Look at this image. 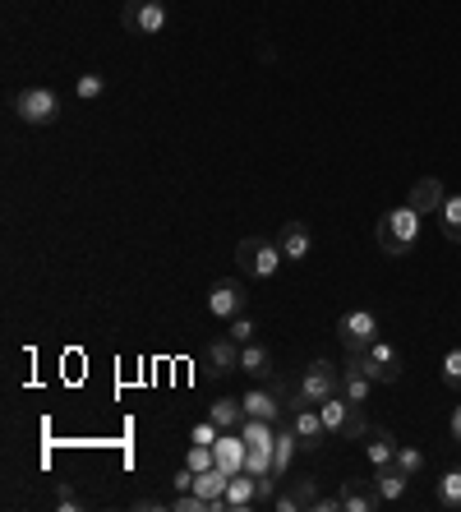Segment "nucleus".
Listing matches in <instances>:
<instances>
[{
    "label": "nucleus",
    "mask_w": 461,
    "mask_h": 512,
    "mask_svg": "<svg viewBox=\"0 0 461 512\" xmlns=\"http://www.w3.org/2000/svg\"><path fill=\"white\" fill-rule=\"evenodd\" d=\"M415 236H420V213H415L411 203L406 208H392V213L379 217V231H374V240H379V250L388 254V259H402V254L415 250Z\"/></svg>",
    "instance_id": "f257e3e1"
},
{
    "label": "nucleus",
    "mask_w": 461,
    "mask_h": 512,
    "mask_svg": "<svg viewBox=\"0 0 461 512\" xmlns=\"http://www.w3.org/2000/svg\"><path fill=\"white\" fill-rule=\"evenodd\" d=\"M236 263L245 268L249 277L268 282V277H277V268L286 263V254H282V245H277V240H268V236H245L236 245Z\"/></svg>",
    "instance_id": "f03ea898"
},
{
    "label": "nucleus",
    "mask_w": 461,
    "mask_h": 512,
    "mask_svg": "<svg viewBox=\"0 0 461 512\" xmlns=\"http://www.w3.org/2000/svg\"><path fill=\"white\" fill-rule=\"evenodd\" d=\"M342 393V370L332 365V360H314L305 370V379H300L296 397H291V406H323L328 397Z\"/></svg>",
    "instance_id": "7ed1b4c3"
},
{
    "label": "nucleus",
    "mask_w": 461,
    "mask_h": 512,
    "mask_svg": "<svg viewBox=\"0 0 461 512\" xmlns=\"http://www.w3.org/2000/svg\"><path fill=\"white\" fill-rule=\"evenodd\" d=\"M60 111H65V107H60L56 88L33 84V88H24V93L14 97V116L24 120V125H37V130H42V125H56Z\"/></svg>",
    "instance_id": "20e7f679"
},
{
    "label": "nucleus",
    "mask_w": 461,
    "mask_h": 512,
    "mask_svg": "<svg viewBox=\"0 0 461 512\" xmlns=\"http://www.w3.org/2000/svg\"><path fill=\"white\" fill-rule=\"evenodd\" d=\"M323 411V425H328V434L332 439H365L369 434V420H365V411L355 402H346L342 393L337 397H328V402L319 406Z\"/></svg>",
    "instance_id": "39448f33"
},
{
    "label": "nucleus",
    "mask_w": 461,
    "mask_h": 512,
    "mask_svg": "<svg viewBox=\"0 0 461 512\" xmlns=\"http://www.w3.org/2000/svg\"><path fill=\"white\" fill-rule=\"evenodd\" d=\"M374 337H379V314L374 310H346L337 319V342L346 346V356H360Z\"/></svg>",
    "instance_id": "423d86ee"
},
{
    "label": "nucleus",
    "mask_w": 461,
    "mask_h": 512,
    "mask_svg": "<svg viewBox=\"0 0 461 512\" xmlns=\"http://www.w3.org/2000/svg\"><path fill=\"white\" fill-rule=\"evenodd\" d=\"M355 360H360V370H365L374 383H397L402 379V356H397V346L383 342V337H374Z\"/></svg>",
    "instance_id": "0eeeda50"
},
{
    "label": "nucleus",
    "mask_w": 461,
    "mask_h": 512,
    "mask_svg": "<svg viewBox=\"0 0 461 512\" xmlns=\"http://www.w3.org/2000/svg\"><path fill=\"white\" fill-rule=\"evenodd\" d=\"M120 24H125V33H134V37L162 33L166 28V0H130L125 14H120Z\"/></svg>",
    "instance_id": "6e6552de"
},
{
    "label": "nucleus",
    "mask_w": 461,
    "mask_h": 512,
    "mask_svg": "<svg viewBox=\"0 0 461 512\" xmlns=\"http://www.w3.org/2000/svg\"><path fill=\"white\" fill-rule=\"evenodd\" d=\"M208 314H213V319H236V314H245V282L222 277V282L208 286Z\"/></svg>",
    "instance_id": "1a4fd4ad"
},
{
    "label": "nucleus",
    "mask_w": 461,
    "mask_h": 512,
    "mask_svg": "<svg viewBox=\"0 0 461 512\" xmlns=\"http://www.w3.org/2000/svg\"><path fill=\"white\" fill-rule=\"evenodd\" d=\"M291 429H296V439H300V448H305V453H319L323 434H328L319 406H296V411H291Z\"/></svg>",
    "instance_id": "9d476101"
},
{
    "label": "nucleus",
    "mask_w": 461,
    "mask_h": 512,
    "mask_svg": "<svg viewBox=\"0 0 461 512\" xmlns=\"http://www.w3.org/2000/svg\"><path fill=\"white\" fill-rule=\"evenodd\" d=\"M213 453H217V466H222L226 476H240V471H245V457H249V443L240 429H222V439L213 443Z\"/></svg>",
    "instance_id": "9b49d317"
},
{
    "label": "nucleus",
    "mask_w": 461,
    "mask_h": 512,
    "mask_svg": "<svg viewBox=\"0 0 461 512\" xmlns=\"http://www.w3.org/2000/svg\"><path fill=\"white\" fill-rule=\"evenodd\" d=\"M277 245H282V254H286V263H305L309 259V250H314V236H309V227L305 222H286L282 231H277Z\"/></svg>",
    "instance_id": "f8f14e48"
},
{
    "label": "nucleus",
    "mask_w": 461,
    "mask_h": 512,
    "mask_svg": "<svg viewBox=\"0 0 461 512\" xmlns=\"http://www.w3.org/2000/svg\"><path fill=\"white\" fill-rule=\"evenodd\" d=\"M443 199H448L443 180H438V176H420L411 185V199H406V203H411L420 217H429V213H438V208H443Z\"/></svg>",
    "instance_id": "ddd939ff"
},
{
    "label": "nucleus",
    "mask_w": 461,
    "mask_h": 512,
    "mask_svg": "<svg viewBox=\"0 0 461 512\" xmlns=\"http://www.w3.org/2000/svg\"><path fill=\"white\" fill-rule=\"evenodd\" d=\"M337 499H342V512H374L383 503L379 489H374V480H346Z\"/></svg>",
    "instance_id": "4468645a"
},
{
    "label": "nucleus",
    "mask_w": 461,
    "mask_h": 512,
    "mask_svg": "<svg viewBox=\"0 0 461 512\" xmlns=\"http://www.w3.org/2000/svg\"><path fill=\"white\" fill-rule=\"evenodd\" d=\"M319 503V485H314V476H296V485H291V494H277L272 499V508L277 512H305Z\"/></svg>",
    "instance_id": "2eb2a0df"
},
{
    "label": "nucleus",
    "mask_w": 461,
    "mask_h": 512,
    "mask_svg": "<svg viewBox=\"0 0 461 512\" xmlns=\"http://www.w3.org/2000/svg\"><path fill=\"white\" fill-rule=\"evenodd\" d=\"M406 485H411V476H406L402 466H397V457H392V462H383V466H374V489H379V499H383V503L402 499Z\"/></svg>",
    "instance_id": "dca6fc26"
},
{
    "label": "nucleus",
    "mask_w": 461,
    "mask_h": 512,
    "mask_svg": "<svg viewBox=\"0 0 461 512\" xmlns=\"http://www.w3.org/2000/svg\"><path fill=\"white\" fill-rule=\"evenodd\" d=\"M203 360H208L213 374H236L240 370V342L236 337H217V342L203 351Z\"/></svg>",
    "instance_id": "f3484780"
},
{
    "label": "nucleus",
    "mask_w": 461,
    "mask_h": 512,
    "mask_svg": "<svg viewBox=\"0 0 461 512\" xmlns=\"http://www.w3.org/2000/svg\"><path fill=\"white\" fill-rule=\"evenodd\" d=\"M254 503H259V480L249 476V471L231 476V485H226V512H245Z\"/></svg>",
    "instance_id": "a211bd4d"
},
{
    "label": "nucleus",
    "mask_w": 461,
    "mask_h": 512,
    "mask_svg": "<svg viewBox=\"0 0 461 512\" xmlns=\"http://www.w3.org/2000/svg\"><path fill=\"white\" fill-rule=\"evenodd\" d=\"M245 416L282 420V388H254V393H245Z\"/></svg>",
    "instance_id": "6ab92c4d"
},
{
    "label": "nucleus",
    "mask_w": 461,
    "mask_h": 512,
    "mask_svg": "<svg viewBox=\"0 0 461 512\" xmlns=\"http://www.w3.org/2000/svg\"><path fill=\"white\" fill-rule=\"evenodd\" d=\"M369 388H374V379H369V374L360 370V360L346 356V370H342V397H346V402H355V406H365Z\"/></svg>",
    "instance_id": "aec40b11"
},
{
    "label": "nucleus",
    "mask_w": 461,
    "mask_h": 512,
    "mask_svg": "<svg viewBox=\"0 0 461 512\" xmlns=\"http://www.w3.org/2000/svg\"><path fill=\"white\" fill-rule=\"evenodd\" d=\"M240 374H249V379H268L272 374V351L259 342H245L240 346Z\"/></svg>",
    "instance_id": "412c9836"
},
{
    "label": "nucleus",
    "mask_w": 461,
    "mask_h": 512,
    "mask_svg": "<svg viewBox=\"0 0 461 512\" xmlns=\"http://www.w3.org/2000/svg\"><path fill=\"white\" fill-rule=\"evenodd\" d=\"M296 453H300L296 429H277V443H272V466H277V476H286V466L296 462Z\"/></svg>",
    "instance_id": "4be33fe9"
},
{
    "label": "nucleus",
    "mask_w": 461,
    "mask_h": 512,
    "mask_svg": "<svg viewBox=\"0 0 461 512\" xmlns=\"http://www.w3.org/2000/svg\"><path fill=\"white\" fill-rule=\"evenodd\" d=\"M365 453H369V462H374V466H383V462H392V457H397V439H392L388 429H369V434H365Z\"/></svg>",
    "instance_id": "5701e85b"
},
{
    "label": "nucleus",
    "mask_w": 461,
    "mask_h": 512,
    "mask_svg": "<svg viewBox=\"0 0 461 512\" xmlns=\"http://www.w3.org/2000/svg\"><path fill=\"white\" fill-rule=\"evenodd\" d=\"M438 227H443V236H448L452 245H461V194H448V199H443V208H438Z\"/></svg>",
    "instance_id": "b1692460"
},
{
    "label": "nucleus",
    "mask_w": 461,
    "mask_h": 512,
    "mask_svg": "<svg viewBox=\"0 0 461 512\" xmlns=\"http://www.w3.org/2000/svg\"><path fill=\"white\" fill-rule=\"evenodd\" d=\"M213 420L222 429H240V425H245V402H236V397H217V402H213Z\"/></svg>",
    "instance_id": "393cba45"
},
{
    "label": "nucleus",
    "mask_w": 461,
    "mask_h": 512,
    "mask_svg": "<svg viewBox=\"0 0 461 512\" xmlns=\"http://www.w3.org/2000/svg\"><path fill=\"white\" fill-rule=\"evenodd\" d=\"M438 503H443V508H452V512L461 508V466L443 471V480H438Z\"/></svg>",
    "instance_id": "a878e982"
},
{
    "label": "nucleus",
    "mask_w": 461,
    "mask_h": 512,
    "mask_svg": "<svg viewBox=\"0 0 461 512\" xmlns=\"http://www.w3.org/2000/svg\"><path fill=\"white\" fill-rule=\"evenodd\" d=\"M397 466H402L406 476H420V471H425V453L411 448V443H397Z\"/></svg>",
    "instance_id": "bb28decb"
},
{
    "label": "nucleus",
    "mask_w": 461,
    "mask_h": 512,
    "mask_svg": "<svg viewBox=\"0 0 461 512\" xmlns=\"http://www.w3.org/2000/svg\"><path fill=\"white\" fill-rule=\"evenodd\" d=\"M185 466H190V471H208V466H217V453L208 448V443H190V453H185Z\"/></svg>",
    "instance_id": "cd10ccee"
},
{
    "label": "nucleus",
    "mask_w": 461,
    "mask_h": 512,
    "mask_svg": "<svg viewBox=\"0 0 461 512\" xmlns=\"http://www.w3.org/2000/svg\"><path fill=\"white\" fill-rule=\"evenodd\" d=\"M443 383L461 393V346H452L448 356H443Z\"/></svg>",
    "instance_id": "c85d7f7f"
},
{
    "label": "nucleus",
    "mask_w": 461,
    "mask_h": 512,
    "mask_svg": "<svg viewBox=\"0 0 461 512\" xmlns=\"http://www.w3.org/2000/svg\"><path fill=\"white\" fill-rule=\"evenodd\" d=\"M217 439H222V425H217L213 416H208V420H199V425L190 429V443H208V448H213Z\"/></svg>",
    "instance_id": "c756f323"
},
{
    "label": "nucleus",
    "mask_w": 461,
    "mask_h": 512,
    "mask_svg": "<svg viewBox=\"0 0 461 512\" xmlns=\"http://www.w3.org/2000/svg\"><path fill=\"white\" fill-rule=\"evenodd\" d=\"M74 93H79L83 102H93V97L107 93V79H102V74H83L79 84H74Z\"/></svg>",
    "instance_id": "7c9ffc66"
},
{
    "label": "nucleus",
    "mask_w": 461,
    "mask_h": 512,
    "mask_svg": "<svg viewBox=\"0 0 461 512\" xmlns=\"http://www.w3.org/2000/svg\"><path fill=\"white\" fill-rule=\"evenodd\" d=\"M226 337H236L240 346H245V342H254V319H245V314H236V319H231V333H226Z\"/></svg>",
    "instance_id": "2f4dec72"
},
{
    "label": "nucleus",
    "mask_w": 461,
    "mask_h": 512,
    "mask_svg": "<svg viewBox=\"0 0 461 512\" xmlns=\"http://www.w3.org/2000/svg\"><path fill=\"white\" fill-rule=\"evenodd\" d=\"M176 512H213L208 508V499H199V494H176V503H171Z\"/></svg>",
    "instance_id": "473e14b6"
},
{
    "label": "nucleus",
    "mask_w": 461,
    "mask_h": 512,
    "mask_svg": "<svg viewBox=\"0 0 461 512\" xmlns=\"http://www.w3.org/2000/svg\"><path fill=\"white\" fill-rule=\"evenodd\" d=\"M194 476H199V471L180 466V471H176V494H194Z\"/></svg>",
    "instance_id": "72a5a7b5"
},
{
    "label": "nucleus",
    "mask_w": 461,
    "mask_h": 512,
    "mask_svg": "<svg viewBox=\"0 0 461 512\" xmlns=\"http://www.w3.org/2000/svg\"><path fill=\"white\" fill-rule=\"evenodd\" d=\"M452 443H457V448H461V406H457V411H452Z\"/></svg>",
    "instance_id": "f704fd0d"
},
{
    "label": "nucleus",
    "mask_w": 461,
    "mask_h": 512,
    "mask_svg": "<svg viewBox=\"0 0 461 512\" xmlns=\"http://www.w3.org/2000/svg\"><path fill=\"white\" fill-rule=\"evenodd\" d=\"M125 5H130V0H125Z\"/></svg>",
    "instance_id": "c9c22d12"
}]
</instances>
